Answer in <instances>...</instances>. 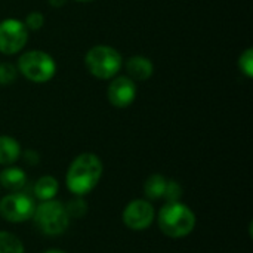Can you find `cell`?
<instances>
[{
    "label": "cell",
    "mask_w": 253,
    "mask_h": 253,
    "mask_svg": "<svg viewBox=\"0 0 253 253\" xmlns=\"http://www.w3.org/2000/svg\"><path fill=\"white\" fill-rule=\"evenodd\" d=\"M28 42V28L15 18L0 21V52L4 55H15L25 47Z\"/></svg>",
    "instance_id": "7"
},
{
    "label": "cell",
    "mask_w": 253,
    "mask_h": 253,
    "mask_svg": "<svg viewBox=\"0 0 253 253\" xmlns=\"http://www.w3.org/2000/svg\"><path fill=\"white\" fill-rule=\"evenodd\" d=\"M21 145L19 142L7 135L0 136V165L12 166L21 157Z\"/></svg>",
    "instance_id": "12"
},
{
    "label": "cell",
    "mask_w": 253,
    "mask_h": 253,
    "mask_svg": "<svg viewBox=\"0 0 253 253\" xmlns=\"http://www.w3.org/2000/svg\"><path fill=\"white\" fill-rule=\"evenodd\" d=\"M59 191V184L53 176H42L34 184V196L40 202L53 200Z\"/></svg>",
    "instance_id": "13"
},
{
    "label": "cell",
    "mask_w": 253,
    "mask_h": 253,
    "mask_svg": "<svg viewBox=\"0 0 253 253\" xmlns=\"http://www.w3.org/2000/svg\"><path fill=\"white\" fill-rule=\"evenodd\" d=\"M25 27L28 28V30H39V28H42L43 27V24H44V16L40 13V12H37V10H34V12H30L28 15H27V18H25Z\"/></svg>",
    "instance_id": "20"
},
{
    "label": "cell",
    "mask_w": 253,
    "mask_h": 253,
    "mask_svg": "<svg viewBox=\"0 0 253 253\" xmlns=\"http://www.w3.org/2000/svg\"><path fill=\"white\" fill-rule=\"evenodd\" d=\"M157 222L165 236L181 239L191 234L196 228V215L187 205L170 202L160 209Z\"/></svg>",
    "instance_id": "2"
},
{
    "label": "cell",
    "mask_w": 253,
    "mask_h": 253,
    "mask_svg": "<svg viewBox=\"0 0 253 253\" xmlns=\"http://www.w3.org/2000/svg\"><path fill=\"white\" fill-rule=\"evenodd\" d=\"M156 219V211L147 200H133L123 211V222L133 231L147 230Z\"/></svg>",
    "instance_id": "8"
},
{
    "label": "cell",
    "mask_w": 253,
    "mask_h": 253,
    "mask_svg": "<svg viewBox=\"0 0 253 253\" xmlns=\"http://www.w3.org/2000/svg\"><path fill=\"white\" fill-rule=\"evenodd\" d=\"M0 253H24V245L15 234L0 231Z\"/></svg>",
    "instance_id": "15"
},
{
    "label": "cell",
    "mask_w": 253,
    "mask_h": 253,
    "mask_svg": "<svg viewBox=\"0 0 253 253\" xmlns=\"http://www.w3.org/2000/svg\"><path fill=\"white\" fill-rule=\"evenodd\" d=\"M182 196V187L179 182L170 179L168 181L166 184V190H165V194H163V199L166 200V203H170V202H179V197Z\"/></svg>",
    "instance_id": "19"
},
{
    "label": "cell",
    "mask_w": 253,
    "mask_h": 253,
    "mask_svg": "<svg viewBox=\"0 0 253 253\" xmlns=\"http://www.w3.org/2000/svg\"><path fill=\"white\" fill-rule=\"evenodd\" d=\"M0 184L9 191H21L27 184V175L21 168L9 166L0 172Z\"/></svg>",
    "instance_id": "11"
},
{
    "label": "cell",
    "mask_w": 253,
    "mask_h": 253,
    "mask_svg": "<svg viewBox=\"0 0 253 253\" xmlns=\"http://www.w3.org/2000/svg\"><path fill=\"white\" fill-rule=\"evenodd\" d=\"M125 68L127 71V77H130L133 82H145L154 73L153 62L147 56H141V55L130 56L126 61Z\"/></svg>",
    "instance_id": "10"
},
{
    "label": "cell",
    "mask_w": 253,
    "mask_h": 253,
    "mask_svg": "<svg viewBox=\"0 0 253 253\" xmlns=\"http://www.w3.org/2000/svg\"><path fill=\"white\" fill-rule=\"evenodd\" d=\"M76 1H80V3H89V1H93V0H76Z\"/></svg>",
    "instance_id": "24"
},
{
    "label": "cell",
    "mask_w": 253,
    "mask_h": 253,
    "mask_svg": "<svg viewBox=\"0 0 253 253\" xmlns=\"http://www.w3.org/2000/svg\"><path fill=\"white\" fill-rule=\"evenodd\" d=\"M18 76V68L10 62L0 64V86H9L15 82Z\"/></svg>",
    "instance_id": "17"
},
{
    "label": "cell",
    "mask_w": 253,
    "mask_h": 253,
    "mask_svg": "<svg viewBox=\"0 0 253 253\" xmlns=\"http://www.w3.org/2000/svg\"><path fill=\"white\" fill-rule=\"evenodd\" d=\"M87 71L101 80H110L119 74L123 65V58L117 49L108 44H96L90 47L84 56Z\"/></svg>",
    "instance_id": "3"
},
{
    "label": "cell",
    "mask_w": 253,
    "mask_h": 253,
    "mask_svg": "<svg viewBox=\"0 0 253 253\" xmlns=\"http://www.w3.org/2000/svg\"><path fill=\"white\" fill-rule=\"evenodd\" d=\"M33 219L36 227L46 236H59L65 233L70 225V216L65 206L55 199L42 202L36 206Z\"/></svg>",
    "instance_id": "4"
},
{
    "label": "cell",
    "mask_w": 253,
    "mask_h": 253,
    "mask_svg": "<svg viewBox=\"0 0 253 253\" xmlns=\"http://www.w3.org/2000/svg\"><path fill=\"white\" fill-rule=\"evenodd\" d=\"M36 202L31 196L22 191H13L0 200V215L3 219L19 224L33 218Z\"/></svg>",
    "instance_id": "6"
},
{
    "label": "cell",
    "mask_w": 253,
    "mask_h": 253,
    "mask_svg": "<svg viewBox=\"0 0 253 253\" xmlns=\"http://www.w3.org/2000/svg\"><path fill=\"white\" fill-rule=\"evenodd\" d=\"M24 159H25V162L28 163V165H37L39 163V154L36 153V151H33V150H28V151H25L24 153Z\"/></svg>",
    "instance_id": "21"
},
{
    "label": "cell",
    "mask_w": 253,
    "mask_h": 253,
    "mask_svg": "<svg viewBox=\"0 0 253 253\" xmlns=\"http://www.w3.org/2000/svg\"><path fill=\"white\" fill-rule=\"evenodd\" d=\"M166 184H168V179L160 175V173H154L151 175L145 184H144V193L148 199L151 200H159L163 197L165 194V190H166Z\"/></svg>",
    "instance_id": "14"
},
{
    "label": "cell",
    "mask_w": 253,
    "mask_h": 253,
    "mask_svg": "<svg viewBox=\"0 0 253 253\" xmlns=\"http://www.w3.org/2000/svg\"><path fill=\"white\" fill-rule=\"evenodd\" d=\"M239 68L248 79L253 77V49L248 47L239 58Z\"/></svg>",
    "instance_id": "18"
},
{
    "label": "cell",
    "mask_w": 253,
    "mask_h": 253,
    "mask_svg": "<svg viewBox=\"0 0 253 253\" xmlns=\"http://www.w3.org/2000/svg\"><path fill=\"white\" fill-rule=\"evenodd\" d=\"M43 253H67V252L59 251V249H50V251H46V252H43Z\"/></svg>",
    "instance_id": "23"
},
{
    "label": "cell",
    "mask_w": 253,
    "mask_h": 253,
    "mask_svg": "<svg viewBox=\"0 0 253 253\" xmlns=\"http://www.w3.org/2000/svg\"><path fill=\"white\" fill-rule=\"evenodd\" d=\"M102 162L93 153H83L77 156L67 170V187L74 196H84L90 193L102 176Z\"/></svg>",
    "instance_id": "1"
},
{
    "label": "cell",
    "mask_w": 253,
    "mask_h": 253,
    "mask_svg": "<svg viewBox=\"0 0 253 253\" xmlns=\"http://www.w3.org/2000/svg\"><path fill=\"white\" fill-rule=\"evenodd\" d=\"M67 3V0H49V4L50 6H55V7H61Z\"/></svg>",
    "instance_id": "22"
},
{
    "label": "cell",
    "mask_w": 253,
    "mask_h": 253,
    "mask_svg": "<svg viewBox=\"0 0 253 253\" xmlns=\"http://www.w3.org/2000/svg\"><path fill=\"white\" fill-rule=\"evenodd\" d=\"M65 209H67V213H68L70 219L71 218H83L86 215V212H87V205L80 196H76L73 200L68 202Z\"/></svg>",
    "instance_id": "16"
},
{
    "label": "cell",
    "mask_w": 253,
    "mask_h": 253,
    "mask_svg": "<svg viewBox=\"0 0 253 253\" xmlns=\"http://www.w3.org/2000/svg\"><path fill=\"white\" fill-rule=\"evenodd\" d=\"M18 71L33 83H46L56 73L55 59L43 50H28L18 59Z\"/></svg>",
    "instance_id": "5"
},
{
    "label": "cell",
    "mask_w": 253,
    "mask_h": 253,
    "mask_svg": "<svg viewBox=\"0 0 253 253\" xmlns=\"http://www.w3.org/2000/svg\"><path fill=\"white\" fill-rule=\"evenodd\" d=\"M107 96L113 107L126 108L136 98V84L130 77L119 76L108 84Z\"/></svg>",
    "instance_id": "9"
}]
</instances>
